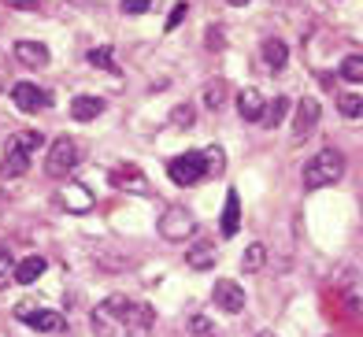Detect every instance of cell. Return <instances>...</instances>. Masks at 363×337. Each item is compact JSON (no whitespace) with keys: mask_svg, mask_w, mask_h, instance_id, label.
I'll return each instance as SVG.
<instances>
[{"mask_svg":"<svg viewBox=\"0 0 363 337\" xmlns=\"http://www.w3.org/2000/svg\"><path fill=\"white\" fill-rule=\"evenodd\" d=\"M89 63L93 67H104V71H119V67H115V60H111V48H93V53H89Z\"/></svg>","mask_w":363,"mask_h":337,"instance_id":"cell-27","label":"cell"},{"mask_svg":"<svg viewBox=\"0 0 363 337\" xmlns=\"http://www.w3.org/2000/svg\"><path fill=\"white\" fill-rule=\"evenodd\" d=\"M111 323L119 326L126 337H148V333H152V326H156V311L148 308V304H141V300L108 297L104 304L93 311V326L101 330V333H108Z\"/></svg>","mask_w":363,"mask_h":337,"instance_id":"cell-1","label":"cell"},{"mask_svg":"<svg viewBox=\"0 0 363 337\" xmlns=\"http://www.w3.org/2000/svg\"><path fill=\"white\" fill-rule=\"evenodd\" d=\"M216 260H219V248L211 245V241H196L186 252V263L193 267V271H208V267H216Z\"/></svg>","mask_w":363,"mask_h":337,"instance_id":"cell-12","label":"cell"},{"mask_svg":"<svg viewBox=\"0 0 363 337\" xmlns=\"http://www.w3.org/2000/svg\"><path fill=\"white\" fill-rule=\"evenodd\" d=\"M8 278H15V263H11V252L0 248V289L8 285Z\"/></svg>","mask_w":363,"mask_h":337,"instance_id":"cell-28","label":"cell"},{"mask_svg":"<svg viewBox=\"0 0 363 337\" xmlns=\"http://www.w3.org/2000/svg\"><path fill=\"white\" fill-rule=\"evenodd\" d=\"M101 111H104V100H101V96L82 93V96H74V100H71V115H74L78 123H89V119H96Z\"/></svg>","mask_w":363,"mask_h":337,"instance_id":"cell-14","label":"cell"},{"mask_svg":"<svg viewBox=\"0 0 363 337\" xmlns=\"http://www.w3.org/2000/svg\"><path fill=\"white\" fill-rule=\"evenodd\" d=\"M263 60H267V67L278 74V71H286V63H289V48L286 41H278V38H267L263 41Z\"/></svg>","mask_w":363,"mask_h":337,"instance_id":"cell-16","label":"cell"},{"mask_svg":"<svg viewBox=\"0 0 363 337\" xmlns=\"http://www.w3.org/2000/svg\"><path fill=\"white\" fill-rule=\"evenodd\" d=\"M204 167H208V175H223L226 171V153H223L219 145L204 148Z\"/></svg>","mask_w":363,"mask_h":337,"instance_id":"cell-25","label":"cell"},{"mask_svg":"<svg viewBox=\"0 0 363 337\" xmlns=\"http://www.w3.org/2000/svg\"><path fill=\"white\" fill-rule=\"evenodd\" d=\"M226 4H234V8H241V4H249V0H226Z\"/></svg>","mask_w":363,"mask_h":337,"instance_id":"cell-34","label":"cell"},{"mask_svg":"<svg viewBox=\"0 0 363 337\" xmlns=\"http://www.w3.org/2000/svg\"><path fill=\"white\" fill-rule=\"evenodd\" d=\"M208 48H211V53H219V48H223V30H216V26H208V41H204Z\"/></svg>","mask_w":363,"mask_h":337,"instance_id":"cell-32","label":"cell"},{"mask_svg":"<svg viewBox=\"0 0 363 337\" xmlns=\"http://www.w3.org/2000/svg\"><path fill=\"white\" fill-rule=\"evenodd\" d=\"M15 315H19L23 323H30L34 330H41V333H56V330H63V315H60V311L38 308V304H30V300H23V304L15 308Z\"/></svg>","mask_w":363,"mask_h":337,"instance_id":"cell-7","label":"cell"},{"mask_svg":"<svg viewBox=\"0 0 363 337\" xmlns=\"http://www.w3.org/2000/svg\"><path fill=\"white\" fill-rule=\"evenodd\" d=\"M115 182H119L123 185V189H130V193H152V189H148V178L138 171V167H123V171H115Z\"/></svg>","mask_w":363,"mask_h":337,"instance_id":"cell-18","label":"cell"},{"mask_svg":"<svg viewBox=\"0 0 363 337\" xmlns=\"http://www.w3.org/2000/svg\"><path fill=\"white\" fill-rule=\"evenodd\" d=\"M196 123V111H193V104H178L174 111H171V126L174 130H189Z\"/></svg>","mask_w":363,"mask_h":337,"instance_id":"cell-26","label":"cell"},{"mask_svg":"<svg viewBox=\"0 0 363 337\" xmlns=\"http://www.w3.org/2000/svg\"><path fill=\"white\" fill-rule=\"evenodd\" d=\"M148 4H152V0H123V11L126 15H145Z\"/></svg>","mask_w":363,"mask_h":337,"instance_id":"cell-31","label":"cell"},{"mask_svg":"<svg viewBox=\"0 0 363 337\" xmlns=\"http://www.w3.org/2000/svg\"><path fill=\"white\" fill-rule=\"evenodd\" d=\"M189 333H196V337H211V323H208V319H201V315H193V319H189Z\"/></svg>","mask_w":363,"mask_h":337,"instance_id":"cell-30","label":"cell"},{"mask_svg":"<svg viewBox=\"0 0 363 337\" xmlns=\"http://www.w3.org/2000/svg\"><path fill=\"white\" fill-rule=\"evenodd\" d=\"M186 15H189V4H186V0H178V4L171 8V19H167V30H174L182 19H186Z\"/></svg>","mask_w":363,"mask_h":337,"instance_id":"cell-29","label":"cell"},{"mask_svg":"<svg viewBox=\"0 0 363 337\" xmlns=\"http://www.w3.org/2000/svg\"><path fill=\"white\" fill-rule=\"evenodd\" d=\"M63 204H67L71 211H89L93 208V193L82 182H67V189H63Z\"/></svg>","mask_w":363,"mask_h":337,"instance_id":"cell-17","label":"cell"},{"mask_svg":"<svg viewBox=\"0 0 363 337\" xmlns=\"http://www.w3.org/2000/svg\"><path fill=\"white\" fill-rule=\"evenodd\" d=\"M337 111L345 115V119H363V96H359V93L337 96Z\"/></svg>","mask_w":363,"mask_h":337,"instance_id":"cell-23","label":"cell"},{"mask_svg":"<svg viewBox=\"0 0 363 337\" xmlns=\"http://www.w3.org/2000/svg\"><path fill=\"white\" fill-rule=\"evenodd\" d=\"M238 226H241V197H238V189H230L226 208H223V238H234Z\"/></svg>","mask_w":363,"mask_h":337,"instance_id":"cell-15","label":"cell"},{"mask_svg":"<svg viewBox=\"0 0 363 337\" xmlns=\"http://www.w3.org/2000/svg\"><path fill=\"white\" fill-rule=\"evenodd\" d=\"M8 8H19V11H34L38 0H8Z\"/></svg>","mask_w":363,"mask_h":337,"instance_id":"cell-33","label":"cell"},{"mask_svg":"<svg viewBox=\"0 0 363 337\" xmlns=\"http://www.w3.org/2000/svg\"><path fill=\"white\" fill-rule=\"evenodd\" d=\"M11 100H15V108L26 111V115H34L38 108L48 104V100H45V89H38L34 82H19V86L11 89Z\"/></svg>","mask_w":363,"mask_h":337,"instance_id":"cell-10","label":"cell"},{"mask_svg":"<svg viewBox=\"0 0 363 337\" xmlns=\"http://www.w3.org/2000/svg\"><path fill=\"white\" fill-rule=\"evenodd\" d=\"M15 60L38 71V67L48 63V48H45L41 41H15Z\"/></svg>","mask_w":363,"mask_h":337,"instance_id":"cell-13","label":"cell"},{"mask_svg":"<svg viewBox=\"0 0 363 337\" xmlns=\"http://www.w3.org/2000/svg\"><path fill=\"white\" fill-rule=\"evenodd\" d=\"M167 175L174 185H193V182H201L208 175V167H204V153H186V156H174L167 163Z\"/></svg>","mask_w":363,"mask_h":337,"instance_id":"cell-5","label":"cell"},{"mask_svg":"<svg viewBox=\"0 0 363 337\" xmlns=\"http://www.w3.org/2000/svg\"><path fill=\"white\" fill-rule=\"evenodd\" d=\"M319 115H323L319 100L304 96L301 104H296V119H293V141H304V138H311V133H315V126H319Z\"/></svg>","mask_w":363,"mask_h":337,"instance_id":"cell-9","label":"cell"},{"mask_svg":"<svg viewBox=\"0 0 363 337\" xmlns=\"http://www.w3.org/2000/svg\"><path fill=\"white\" fill-rule=\"evenodd\" d=\"M211 300H216V308H223L226 315L245 311V289H241L234 278H219L216 289H211Z\"/></svg>","mask_w":363,"mask_h":337,"instance_id":"cell-8","label":"cell"},{"mask_svg":"<svg viewBox=\"0 0 363 337\" xmlns=\"http://www.w3.org/2000/svg\"><path fill=\"white\" fill-rule=\"evenodd\" d=\"M263 111H267V100L259 89H241L238 93V115L245 123H263Z\"/></svg>","mask_w":363,"mask_h":337,"instance_id":"cell-11","label":"cell"},{"mask_svg":"<svg viewBox=\"0 0 363 337\" xmlns=\"http://www.w3.org/2000/svg\"><path fill=\"white\" fill-rule=\"evenodd\" d=\"M226 82L223 78H216V82H208L204 86V108L208 111H223V104H226Z\"/></svg>","mask_w":363,"mask_h":337,"instance_id":"cell-20","label":"cell"},{"mask_svg":"<svg viewBox=\"0 0 363 337\" xmlns=\"http://www.w3.org/2000/svg\"><path fill=\"white\" fill-rule=\"evenodd\" d=\"M341 78L352 82V86H359L363 82V53H352V56L341 60Z\"/></svg>","mask_w":363,"mask_h":337,"instance_id":"cell-22","label":"cell"},{"mask_svg":"<svg viewBox=\"0 0 363 337\" xmlns=\"http://www.w3.org/2000/svg\"><path fill=\"white\" fill-rule=\"evenodd\" d=\"M78 163H82V148H78V141H74V138H60V141H52V148H48L45 175H48V178H67Z\"/></svg>","mask_w":363,"mask_h":337,"instance_id":"cell-4","label":"cell"},{"mask_svg":"<svg viewBox=\"0 0 363 337\" xmlns=\"http://www.w3.org/2000/svg\"><path fill=\"white\" fill-rule=\"evenodd\" d=\"M45 145V138L38 130H23L15 133V138L8 141V153H4V163H0V171H4L8 178H19L30 171V160H34V153Z\"/></svg>","mask_w":363,"mask_h":337,"instance_id":"cell-2","label":"cell"},{"mask_svg":"<svg viewBox=\"0 0 363 337\" xmlns=\"http://www.w3.org/2000/svg\"><path fill=\"white\" fill-rule=\"evenodd\" d=\"M286 111H289V96H274V100H267V111H263V123L267 126H278L286 119Z\"/></svg>","mask_w":363,"mask_h":337,"instance_id":"cell-24","label":"cell"},{"mask_svg":"<svg viewBox=\"0 0 363 337\" xmlns=\"http://www.w3.org/2000/svg\"><path fill=\"white\" fill-rule=\"evenodd\" d=\"M263 260H267V245H263V241H252L249 248H245V256H241V267H245L249 275H256L259 267H263Z\"/></svg>","mask_w":363,"mask_h":337,"instance_id":"cell-21","label":"cell"},{"mask_svg":"<svg viewBox=\"0 0 363 337\" xmlns=\"http://www.w3.org/2000/svg\"><path fill=\"white\" fill-rule=\"evenodd\" d=\"M41 275H45V260L41 256H26L19 267H15V282H23V285H34Z\"/></svg>","mask_w":363,"mask_h":337,"instance_id":"cell-19","label":"cell"},{"mask_svg":"<svg viewBox=\"0 0 363 337\" xmlns=\"http://www.w3.org/2000/svg\"><path fill=\"white\" fill-rule=\"evenodd\" d=\"M256 337H274V333H256Z\"/></svg>","mask_w":363,"mask_h":337,"instance_id":"cell-35","label":"cell"},{"mask_svg":"<svg viewBox=\"0 0 363 337\" xmlns=\"http://www.w3.org/2000/svg\"><path fill=\"white\" fill-rule=\"evenodd\" d=\"M193 230H196V223H193V215L182 204H171L167 211H163V219H160V233L167 241H186Z\"/></svg>","mask_w":363,"mask_h":337,"instance_id":"cell-6","label":"cell"},{"mask_svg":"<svg viewBox=\"0 0 363 337\" xmlns=\"http://www.w3.org/2000/svg\"><path fill=\"white\" fill-rule=\"evenodd\" d=\"M345 175V156L337 148H323L315 153L308 163H304V189H323V185H334L337 178Z\"/></svg>","mask_w":363,"mask_h":337,"instance_id":"cell-3","label":"cell"}]
</instances>
